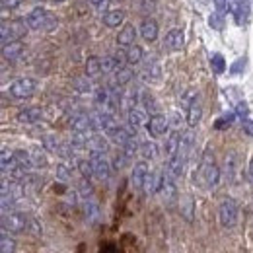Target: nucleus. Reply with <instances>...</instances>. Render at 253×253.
<instances>
[{"label":"nucleus","instance_id":"b1692460","mask_svg":"<svg viewBox=\"0 0 253 253\" xmlns=\"http://www.w3.org/2000/svg\"><path fill=\"white\" fill-rule=\"evenodd\" d=\"M0 164H2V173H10L18 166V162H16V150H10L8 146H2Z\"/></svg>","mask_w":253,"mask_h":253},{"label":"nucleus","instance_id":"39448f33","mask_svg":"<svg viewBox=\"0 0 253 253\" xmlns=\"http://www.w3.org/2000/svg\"><path fill=\"white\" fill-rule=\"evenodd\" d=\"M26 22H2L0 26V37H2V45L10 43V41H22V37H26L28 33Z\"/></svg>","mask_w":253,"mask_h":253},{"label":"nucleus","instance_id":"3c124183","mask_svg":"<svg viewBox=\"0 0 253 253\" xmlns=\"http://www.w3.org/2000/svg\"><path fill=\"white\" fill-rule=\"evenodd\" d=\"M90 2H92V4H94V6H101V4H103V2H105V0H90Z\"/></svg>","mask_w":253,"mask_h":253},{"label":"nucleus","instance_id":"c756f323","mask_svg":"<svg viewBox=\"0 0 253 253\" xmlns=\"http://www.w3.org/2000/svg\"><path fill=\"white\" fill-rule=\"evenodd\" d=\"M43 148H45L47 152L59 156V152H61V148H63V142H61L59 136H55V134H45V136H43Z\"/></svg>","mask_w":253,"mask_h":253},{"label":"nucleus","instance_id":"a878e982","mask_svg":"<svg viewBox=\"0 0 253 253\" xmlns=\"http://www.w3.org/2000/svg\"><path fill=\"white\" fill-rule=\"evenodd\" d=\"M125 59H126V64L128 66H136V64H140L144 61V49L140 47V45H130L128 49H125Z\"/></svg>","mask_w":253,"mask_h":253},{"label":"nucleus","instance_id":"20e7f679","mask_svg":"<svg viewBox=\"0 0 253 253\" xmlns=\"http://www.w3.org/2000/svg\"><path fill=\"white\" fill-rule=\"evenodd\" d=\"M37 90V82L33 78H16L10 86H8V94L14 99H30Z\"/></svg>","mask_w":253,"mask_h":253},{"label":"nucleus","instance_id":"2eb2a0df","mask_svg":"<svg viewBox=\"0 0 253 253\" xmlns=\"http://www.w3.org/2000/svg\"><path fill=\"white\" fill-rule=\"evenodd\" d=\"M126 123L132 130H138L142 125L148 123V111L146 109H140V107H132L126 111Z\"/></svg>","mask_w":253,"mask_h":253},{"label":"nucleus","instance_id":"aec40b11","mask_svg":"<svg viewBox=\"0 0 253 253\" xmlns=\"http://www.w3.org/2000/svg\"><path fill=\"white\" fill-rule=\"evenodd\" d=\"M185 111H187V113H185V121H187V125H189L191 128H195V126L201 123V119H203V105H201V99L197 97Z\"/></svg>","mask_w":253,"mask_h":253},{"label":"nucleus","instance_id":"f704fd0d","mask_svg":"<svg viewBox=\"0 0 253 253\" xmlns=\"http://www.w3.org/2000/svg\"><path fill=\"white\" fill-rule=\"evenodd\" d=\"M138 154L144 160H154L158 156V146H156L154 142H150V140L140 142V152H138Z\"/></svg>","mask_w":253,"mask_h":253},{"label":"nucleus","instance_id":"1a4fd4ad","mask_svg":"<svg viewBox=\"0 0 253 253\" xmlns=\"http://www.w3.org/2000/svg\"><path fill=\"white\" fill-rule=\"evenodd\" d=\"M148 164L142 160V162H136L130 169V185L134 191H142L144 187V181H146V175H148Z\"/></svg>","mask_w":253,"mask_h":253},{"label":"nucleus","instance_id":"f03ea898","mask_svg":"<svg viewBox=\"0 0 253 253\" xmlns=\"http://www.w3.org/2000/svg\"><path fill=\"white\" fill-rule=\"evenodd\" d=\"M30 220L32 216H28L26 212L8 211L2 214V230L8 234H26L30 232Z\"/></svg>","mask_w":253,"mask_h":253},{"label":"nucleus","instance_id":"4c0bfd02","mask_svg":"<svg viewBox=\"0 0 253 253\" xmlns=\"http://www.w3.org/2000/svg\"><path fill=\"white\" fill-rule=\"evenodd\" d=\"M32 152V160H33V168H47V154H45V150H41V148H32L30 150Z\"/></svg>","mask_w":253,"mask_h":253},{"label":"nucleus","instance_id":"f257e3e1","mask_svg":"<svg viewBox=\"0 0 253 253\" xmlns=\"http://www.w3.org/2000/svg\"><path fill=\"white\" fill-rule=\"evenodd\" d=\"M199 173H201V181L207 189H216L220 183L222 169L218 168L216 160H214V150L212 146H207L203 156H201V166H199Z\"/></svg>","mask_w":253,"mask_h":253},{"label":"nucleus","instance_id":"bb28decb","mask_svg":"<svg viewBox=\"0 0 253 253\" xmlns=\"http://www.w3.org/2000/svg\"><path fill=\"white\" fill-rule=\"evenodd\" d=\"M193 144H195V136H193V132L187 130V132H183L181 134V146H179V156L181 158L187 160L191 158V152H193Z\"/></svg>","mask_w":253,"mask_h":253},{"label":"nucleus","instance_id":"c03bdc74","mask_svg":"<svg viewBox=\"0 0 253 253\" xmlns=\"http://www.w3.org/2000/svg\"><path fill=\"white\" fill-rule=\"evenodd\" d=\"M211 64H212V68H214L218 74L224 70V61H222L220 55H214V57H212V61H211Z\"/></svg>","mask_w":253,"mask_h":253},{"label":"nucleus","instance_id":"9b49d317","mask_svg":"<svg viewBox=\"0 0 253 253\" xmlns=\"http://www.w3.org/2000/svg\"><path fill=\"white\" fill-rule=\"evenodd\" d=\"M126 64L125 53L123 55H107V57H101V72L103 74H115L117 70H121Z\"/></svg>","mask_w":253,"mask_h":253},{"label":"nucleus","instance_id":"58836bf2","mask_svg":"<svg viewBox=\"0 0 253 253\" xmlns=\"http://www.w3.org/2000/svg\"><path fill=\"white\" fill-rule=\"evenodd\" d=\"M140 101H142V105H144V109L148 111V113H158V103H156V99L152 97L150 94H142L140 95Z\"/></svg>","mask_w":253,"mask_h":253},{"label":"nucleus","instance_id":"f3484780","mask_svg":"<svg viewBox=\"0 0 253 253\" xmlns=\"http://www.w3.org/2000/svg\"><path fill=\"white\" fill-rule=\"evenodd\" d=\"M140 76H142V80L144 82H158L160 78H162V66L156 59H148L146 63H144V68L140 70Z\"/></svg>","mask_w":253,"mask_h":253},{"label":"nucleus","instance_id":"e433bc0d","mask_svg":"<svg viewBox=\"0 0 253 253\" xmlns=\"http://www.w3.org/2000/svg\"><path fill=\"white\" fill-rule=\"evenodd\" d=\"M179 207H181V214L185 216V220L187 222L193 220V214H195V203H193V199L191 197H183L181 203H179Z\"/></svg>","mask_w":253,"mask_h":253},{"label":"nucleus","instance_id":"4468645a","mask_svg":"<svg viewBox=\"0 0 253 253\" xmlns=\"http://www.w3.org/2000/svg\"><path fill=\"white\" fill-rule=\"evenodd\" d=\"M185 45V33L181 30H169L164 37V49L168 51H181Z\"/></svg>","mask_w":253,"mask_h":253},{"label":"nucleus","instance_id":"8fccbe9b","mask_svg":"<svg viewBox=\"0 0 253 253\" xmlns=\"http://www.w3.org/2000/svg\"><path fill=\"white\" fill-rule=\"evenodd\" d=\"M248 175H250V181L253 183V158L250 160V168H248Z\"/></svg>","mask_w":253,"mask_h":253},{"label":"nucleus","instance_id":"7c9ffc66","mask_svg":"<svg viewBox=\"0 0 253 253\" xmlns=\"http://www.w3.org/2000/svg\"><path fill=\"white\" fill-rule=\"evenodd\" d=\"M84 68H86V76L88 78H97L99 74H103L101 72V59L99 57H88Z\"/></svg>","mask_w":253,"mask_h":253},{"label":"nucleus","instance_id":"412c9836","mask_svg":"<svg viewBox=\"0 0 253 253\" xmlns=\"http://www.w3.org/2000/svg\"><path fill=\"white\" fill-rule=\"evenodd\" d=\"M160 195L164 197V201L166 203H173V201H177V185H175V177L173 175H169V171L166 173V181H164V187L160 191Z\"/></svg>","mask_w":253,"mask_h":253},{"label":"nucleus","instance_id":"09e8293b","mask_svg":"<svg viewBox=\"0 0 253 253\" xmlns=\"http://www.w3.org/2000/svg\"><path fill=\"white\" fill-rule=\"evenodd\" d=\"M209 22H211V26H212V28H216V30L220 28V16H218V14L211 16V18H209Z\"/></svg>","mask_w":253,"mask_h":253},{"label":"nucleus","instance_id":"ddd939ff","mask_svg":"<svg viewBox=\"0 0 253 253\" xmlns=\"http://www.w3.org/2000/svg\"><path fill=\"white\" fill-rule=\"evenodd\" d=\"M47 16H49V12L43 8V6H35L32 12L26 16V26L30 28V30H43V24H45V20H47Z\"/></svg>","mask_w":253,"mask_h":253},{"label":"nucleus","instance_id":"79ce46f5","mask_svg":"<svg viewBox=\"0 0 253 253\" xmlns=\"http://www.w3.org/2000/svg\"><path fill=\"white\" fill-rule=\"evenodd\" d=\"M57 28H59V20L49 14L47 20H45V24H43V32H53V30H57Z\"/></svg>","mask_w":253,"mask_h":253},{"label":"nucleus","instance_id":"de8ad7c7","mask_svg":"<svg viewBox=\"0 0 253 253\" xmlns=\"http://www.w3.org/2000/svg\"><path fill=\"white\" fill-rule=\"evenodd\" d=\"M214 6L218 12H226L228 10V0H214Z\"/></svg>","mask_w":253,"mask_h":253},{"label":"nucleus","instance_id":"ea45409f","mask_svg":"<svg viewBox=\"0 0 253 253\" xmlns=\"http://www.w3.org/2000/svg\"><path fill=\"white\" fill-rule=\"evenodd\" d=\"M57 179H61V181H70L72 179V169L66 164H59L57 166Z\"/></svg>","mask_w":253,"mask_h":253},{"label":"nucleus","instance_id":"c9c22d12","mask_svg":"<svg viewBox=\"0 0 253 253\" xmlns=\"http://www.w3.org/2000/svg\"><path fill=\"white\" fill-rule=\"evenodd\" d=\"M94 99L97 105L109 107L111 105V92H109V88H97L94 92Z\"/></svg>","mask_w":253,"mask_h":253},{"label":"nucleus","instance_id":"a18cd8bd","mask_svg":"<svg viewBox=\"0 0 253 253\" xmlns=\"http://www.w3.org/2000/svg\"><path fill=\"white\" fill-rule=\"evenodd\" d=\"M76 88H78L80 92H90V90H92V86H90V80H88V76H86L84 80H78V82H76Z\"/></svg>","mask_w":253,"mask_h":253},{"label":"nucleus","instance_id":"5701e85b","mask_svg":"<svg viewBox=\"0 0 253 253\" xmlns=\"http://www.w3.org/2000/svg\"><path fill=\"white\" fill-rule=\"evenodd\" d=\"M103 26L109 28V30H115L119 26H125V12L119 8V10H109L105 12L103 16Z\"/></svg>","mask_w":253,"mask_h":253},{"label":"nucleus","instance_id":"6e6552de","mask_svg":"<svg viewBox=\"0 0 253 253\" xmlns=\"http://www.w3.org/2000/svg\"><path fill=\"white\" fill-rule=\"evenodd\" d=\"M70 126H72V132H84V134H92L95 132V121L94 115H86V113H78L70 119Z\"/></svg>","mask_w":253,"mask_h":253},{"label":"nucleus","instance_id":"7ed1b4c3","mask_svg":"<svg viewBox=\"0 0 253 253\" xmlns=\"http://www.w3.org/2000/svg\"><path fill=\"white\" fill-rule=\"evenodd\" d=\"M238 216H240V209H238V203L230 197H226L218 207V222H220L222 228L230 230L238 224Z\"/></svg>","mask_w":253,"mask_h":253},{"label":"nucleus","instance_id":"49530a36","mask_svg":"<svg viewBox=\"0 0 253 253\" xmlns=\"http://www.w3.org/2000/svg\"><path fill=\"white\" fill-rule=\"evenodd\" d=\"M242 128H244L246 134L253 136V121L252 119H244V121H242Z\"/></svg>","mask_w":253,"mask_h":253},{"label":"nucleus","instance_id":"9d476101","mask_svg":"<svg viewBox=\"0 0 253 253\" xmlns=\"http://www.w3.org/2000/svg\"><path fill=\"white\" fill-rule=\"evenodd\" d=\"M136 35H138V30H136L132 24H125V26L119 30V33H117L115 43H117L119 49H128L130 45H134Z\"/></svg>","mask_w":253,"mask_h":253},{"label":"nucleus","instance_id":"cd10ccee","mask_svg":"<svg viewBox=\"0 0 253 253\" xmlns=\"http://www.w3.org/2000/svg\"><path fill=\"white\" fill-rule=\"evenodd\" d=\"M132 70L128 68V66H123L121 70H117L115 74H113V78H111V84L113 86H119V88H125L126 84L132 80Z\"/></svg>","mask_w":253,"mask_h":253},{"label":"nucleus","instance_id":"f8f14e48","mask_svg":"<svg viewBox=\"0 0 253 253\" xmlns=\"http://www.w3.org/2000/svg\"><path fill=\"white\" fill-rule=\"evenodd\" d=\"M138 33H140V37H142L146 43H154V41L158 39V33H160L158 22H156L154 18H144V20L140 22Z\"/></svg>","mask_w":253,"mask_h":253},{"label":"nucleus","instance_id":"2f4dec72","mask_svg":"<svg viewBox=\"0 0 253 253\" xmlns=\"http://www.w3.org/2000/svg\"><path fill=\"white\" fill-rule=\"evenodd\" d=\"M16 162H18V166H20L22 169H26V171H32V169H35V168H33L32 152H30V150H24V148L16 150Z\"/></svg>","mask_w":253,"mask_h":253},{"label":"nucleus","instance_id":"c85d7f7f","mask_svg":"<svg viewBox=\"0 0 253 253\" xmlns=\"http://www.w3.org/2000/svg\"><path fill=\"white\" fill-rule=\"evenodd\" d=\"M82 201H84L82 207H84V214H86V218H88L90 222L99 220V207H97V203H95L94 199L86 197V199H82Z\"/></svg>","mask_w":253,"mask_h":253},{"label":"nucleus","instance_id":"37998d69","mask_svg":"<svg viewBox=\"0 0 253 253\" xmlns=\"http://www.w3.org/2000/svg\"><path fill=\"white\" fill-rule=\"evenodd\" d=\"M26 0H2V8L4 10H18L24 6Z\"/></svg>","mask_w":253,"mask_h":253},{"label":"nucleus","instance_id":"4be33fe9","mask_svg":"<svg viewBox=\"0 0 253 253\" xmlns=\"http://www.w3.org/2000/svg\"><path fill=\"white\" fill-rule=\"evenodd\" d=\"M224 177L230 181V183H234L236 181V173H238V156H236V152H228L226 154V158H224Z\"/></svg>","mask_w":253,"mask_h":253},{"label":"nucleus","instance_id":"0eeeda50","mask_svg":"<svg viewBox=\"0 0 253 253\" xmlns=\"http://www.w3.org/2000/svg\"><path fill=\"white\" fill-rule=\"evenodd\" d=\"M146 130H148V134H150L152 138L166 136L168 130H169V121H168V117L162 115V113L150 115V119H148V123H146Z\"/></svg>","mask_w":253,"mask_h":253},{"label":"nucleus","instance_id":"6ab92c4d","mask_svg":"<svg viewBox=\"0 0 253 253\" xmlns=\"http://www.w3.org/2000/svg\"><path fill=\"white\" fill-rule=\"evenodd\" d=\"M179 146H181V134L179 130H173L168 134L166 138V144H164V152H166V158L171 160L179 154Z\"/></svg>","mask_w":253,"mask_h":253},{"label":"nucleus","instance_id":"72a5a7b5","mask_svg":"<svg viewBox=\"0 0 253 253\" xmlns=\"http://www.w3.org/2000/svg\"><path fill=\"white\" fill-rule=\"evenodd\" d=\"M0 253H16V240L4 230L0 236Z\"/></svg>","mask_w":253,"mask_h":253},{"label":"nucleus","instance_id":"393cba45","mask_svg":"<svg viewBox=\"0 0 253 253\" xmlns=\"http://www.w3.org/2000/svg\"><path fill=\"white\" fill-rule=\"evenodd\" d=\"M109 148V142H107V136L99 134V132H92L90 138H88V152H107Z\"/></svg>","mask_w":253,"mask_h":253},{"label":"nucleus","instance_id":"423d86ee","mask_svg":"<svg viewBox=\"0 0 253 253\" xmlns=\"http://www.w3.org/2000/svg\"><path fill=\"white\" fill-rule=\"evenodd\" d=\"M90 162L94 166V173L95 179L99 181H107L111 177V171H113V166H111V160L105 156V152H90Z\"/></svg>","mask_w":253,"mask_h":253},{"label":"nucleus","instance_id":"a19ab883","mask_svg":"<svg viewBox=\"0 0 253 253\" xmlns=\"http://www.w3.org/2000/svg\"><path fill=\"white\" fill-rule=\"evenodd\" d=\"M126 162H128V158H126L125 154L121 152V154H115V156H113V160H111V166H113V169H123Z\"/></svg>","mask_w":253,"mask_h":253},{"label":"nucleus","instance_id":"a211bd4d","mask_svg":"<svg viewBox=\"0 0 253 253\" xmlns=\"http://www.w3.org/2000/svg\"><path fill=\"white\" fill-rule=\"evenodd\" d=\"M16 119H18V123H22V125H37V123L43 119V111H41L39 107H26V109L18 111Z\"/></svg>","mask_w":253,"mask_h":253},{"label":"nucleus","instance_id":"603ef678","mask_svg":"<svg viewBox=\"0 0 253 253\" xmlns=\"http://www.w3.org/2000/svg\"><path fill=\"white\" fill-rule=\"evenodd\" d=\"M51 2H55V4H63L64 0H51Z\"/></svg>","mask_w":253,"mask_h":253},{"label":"nucleus","instance_id":"dca6fc26","mask_svg":"<svg viewBox=\"0 0 253 253\" xmlns=\"http://www.w3.org/2000/svg\"><path fill=\"white\" fill-rule=\"evenodd\" d=\"M24 55V43L22 41H10L2 45V59L6 63H16Z\"/></svg>","mask_w":253,"mask_h":253},{"label":"nucleus","instance_id":"473e14b6","mask_svg":"<svg viewBox=\"0 0 253 253\" xmlns=\"http://www.w3.org/2000/svg\"><path fill=\"white\" fill-rule=\"evenodd\" d=\"M76 166H78V171L82 173V177H84L86 181H90V179H94V177H95L94 166H92V162H90V158L78 160V162H76Z\"/></svg>","mask_w":253,"mask_h":253}]
</instances>
